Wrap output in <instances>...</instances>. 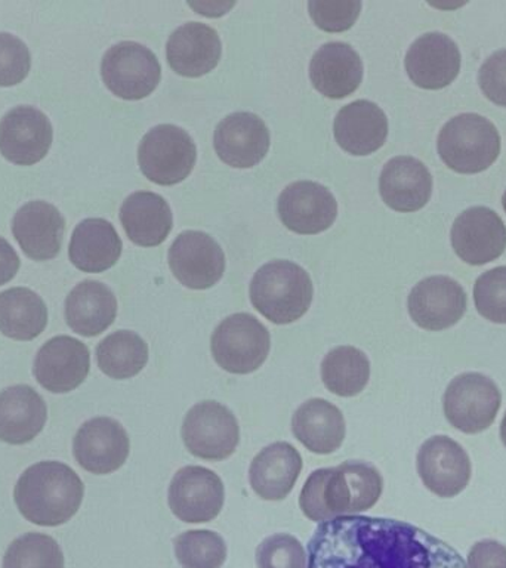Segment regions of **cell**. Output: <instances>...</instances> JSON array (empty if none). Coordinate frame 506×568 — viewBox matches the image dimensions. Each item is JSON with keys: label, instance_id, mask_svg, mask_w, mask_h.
<instances>
[{"label": "cell", "instance_id": "obj_1", "mask_svg": "<svg viewBox=\"0 0 506 568\" xmlns=\"http://www.w3.org/2000/svg\"><path fill=\"white\" fill-rule=\"evenodd\" d=\"M306 568H468L453 546L398 519L346 515L315 528Z\"/></svg>", "mask_w": 506, "mask_h": 568}, {"label": "cell", "instance_id": "obj_2", "mask_svg": "<svg viewBox=\"0 0 506 568\" xmlns=\"http://www.w3.org/2000/svg\"><path fill=\"white\" fill-rule=\"evenodd\" d=\"M382 490L384 479L375 466L350 460L314 470L302 487L300 506L311 521L324 523L373 508Z\"/></svg>", "mask_w": 506, "mask_h": 568}, {"label": "cell", "instance_id": "obj_3", "mask_svg": "<svg viewBox=\"0 0 506 568\" xmlns=\"http://www.w3.org/2000/svg\"><path fill=\"white\" fill-rule=\"evenodd\" d=\"M84 486L70 466L39 462L18 478L13 499L27 521L57 527L70 521L82 505Z\"/></svg>", "mask_w": 506, "mask_h": 568}, {"label": "cell", "instance_id": "obj_4", "mask_svg": "<svg viewBox=\"0 0 506 568\" xmlns=\"http://www.w3.org/2000/svg\"><path fill=\"white\" fill-rule=\"evenodd\" d=\"M313 293L308 273L291 261H273L262 265L249 287L252 305L274 324L300 320L310 310Z\"/></svg>", "mask_w": 506, "mask_h": 568}, {"label": "cell", "instance_id": "obj_5", "mask_svg": "<svg viewBox=\"0 0 506 568\" xmlns=\"http://www.w3.org/2000/svg\"><path fill=\"white\" fill-rule=\"evenodd\" d=\"M437 149L444 164L457 173H479L490 168L500 153V135L483 115L464 113L444 124Z\"/></svg>", "mask_w": 506, "mask_h": 568}, {"label": "cell", "instance_id": "obj_6", "mask_svg": "<svg viewBox=\"0 0 506 568\" xmlns=\"http://www.w3.org/2000/svg\"><path fill=\"white\" fill-rule=\"evenodd\" d=\"M270 348V332L247 313L230 315L212 333L213 359L233 375L256 372L269 357Z\"/></svg>", "mask_w": 506, "mask_h": 568}, {"label": "cell", "instance_id": "obj_7", "mask_svg": "<svg viewBox=\"0 0 506 568\" xmlns=\"http://www.w3.org/2000/svg\"><path fill=\"white\" fill-rule=\"evenodd\" d=\"M195 144L184 129L159 124L142 138L138 149L141 172L154 184L175 185L193 171Z\"/></svg>", "mask_w": 506, "mask_h": 568}, {"label": "cell", "instance_id": "obj_8", "mask_svg": "<svg viewBox=\"0 0 506 568\" xmlns=\"http://www.w3.org/2000/svg\"><path fill=\"white\" fill-rule=\"evenodd\" d=\"M502 394L482 373H464L448 384L443 397L444 415L465 434H478L495 422Z\"/></svg>", "mask_w": 506, "mask_h": 568}, {"label": "cell", "instance_id": "obj_9", "mask_svg": "<svg viewBox=\"0 0 506 568\" xmlns=\"http://www.w3.org/2000/svg\"><path fill=\"white\" fill-rule=\"evenodd\" d=\"M181 435L191 455L204 460H224L239 446L240 426L229 407L209 399L190 408Z\"/></svg>", "mask_w": 506, "mask_h": 568}, {"label": "cell", "instance_id": "obj_10", "mask_svg": "<svg viewBox=\"0 0 506 568\" xmlns=\"http://www.w3.org/2000/svg\"><path fill=\"white\" fill-rule=\"evenodd\" d=\"M101 75L115 97L136 101L158 88L162 70L158 57L149 48L135 42H120L102 58Z\"/></svg>", "mask_w": 506, "mask_h": 568}, {"label": "cell", "instance_id": "obj_11", "mask_svg": "<svg viewBox=\"0 0 506 568\" xmlns=\"http://www.w3.org/2000/svg\"><path fill=\"white\" fill-rule=\"evenodd\" d=\"M224 500L220 475L204 466H184L172 478L168 490L172 514L189 524L212 521L220 515Z\"/></svg>", "mask_w": 506, "mask_h": 568}, {"label": "cell", "instance_id": "obj_12", "mask_svg": "<svg viewBox=\"0 0 506 568\" xmlns=\"http://www.w3.org/2000/svg\"><path fill=\"white\" fill-rule=\"evenodd\" d=\"M169 266L185 287L206 291L224 275L225 255L211 235L202 231H185L169 248Z\"/></svg>", "mask_w": 506, "mask_h": 568}, {"label": "cell", "instance_id": "obj_13", "mask_svg": "<svg viewBox=\"0 0 506 568\" xmlns=\"http://www.w3.org/2000/svg\"><path fill=\"white\" fill-rule=\"evenodd\" d=\"M416 465L424 486L438 497H455L468 486V453L446 435L426 439L417 452Z\"/></svg>", "mask_w": 506, "mask_h": 568}, {"label": "cell", "instance_id": "obj_14", "mask_svg": "<svg viewBox=\"0 0 506 568\" xmlns=\"http://www.w3.org/2000/svg\"><path fill=\"white\" fill-rule=\"evenodd\" d=\"M452 246L469 265H484L497 260L506 248V226L492 209L474 206L453 222Z\"/></svg>", "mask_w": 506, "mask_h": 568}, {"label": "cell", "instance_id": "obj_15", "mask_svg": "<svg viewBox=\"0 0 506 568\" xmlns=\"http://www.w3.org/2000/svg\"><path fill=\"white\" fill-rule=\"evenodd\" d=\"M52 138L51 122L34 106H16L0 120V153L20 166H31L47 158Z\"/></svg>", "mask_w": 506, "mask_h": 568}, {"label": "cell", "instance_id": "obj_16", "mask_svg": "<svg viewBox=\"0 0 506 568\" xmlns=\"http://www.w3.org/2000/svg\"><path fill=\"white\" fill-rule=\"evenodd\" d=\"M131 452L126 429L111 417H93L75 434L73 453L88 473L107 475L122 468Z\"/></svg>", "mask_w": 506, "mask_h": 568}, {"label": "cell", "instance_id": "obj_17", "mask_svg": "<svg viewBox=\"0 0 506 568\" xmlns=\"http://www.w3.org/2000/svg\"><path fill=\"white\" fill-rule=\"evenodd\" d=\"M466 293L456 280L433 275L422 280L408 295V314L425 331H444L455 326L466 313Z\"/></svg>", "mask_w": 506, "mask_h": 568}, {"label": "cell", "instance_id": "obj_18", "mask_svg": "<svg viewBox=\"0 0 506 568\" xmlns=\"http://www.w3.org/2000/svg\"><path fill=\"white\" fill-rule=\"evenodd\" d=\"M91 368L88 346L71 336H55L39 349L34 377L53 394L70 393L82 385Z\"/></svg>", "mask_w": 506, "mask_h": 568}, {"label": "cell", "instance_id": "obj_19", "mask_svg": "<svg viewBox=\"0 0 506 568\" xmlns=\"http://www.w3.org/2000/svg\"><path fill=\"white\" fill-rule=\"evenodd\" d=\"M279 216L293 233L318 234L335 222L337 203L318 182L297 181L280 194Z\"/></svg>", "mask_w": 506, "mask_h": 568}, {"label": "cell", "instance_id": "obj_20", "mask_svg": "<svg viewBox=\"0 0 506 568\" xmlns=\"http://www.w3.org/2000/svg\"><path fill=\"white\" fill-rule=\"evenodd\" d=\"M461 62L459 48L448 36L426 33L408 48L404 65L416 87L437 91L457 78Z\"/></svg>", "mask_w": 506, "mask_h": 568}, {"label": "cell", "instance_id": "obj_21", "mask_svg": "<svg viewBox=\"0 0 506 568\" xmlns=\"http://www.w3.org/2000/svg\"><path fill=\"white\" fill-rule=\"evenodd\" d=\"M213 145L217 158L229 166L253 168L269 153V128L256 114H230L217 124Z\"/></svg>", "mask_w": 506, "mask_h": 568}, {"label": "cell", "instance_id": "obj_22", "mask_svg": "<svg viewBox=\"0 0 506 568\" xmlns=\"http://www.w3.org/2000/svg\"><path fill=\"white\" fill-rule=\"evenodd\" d=\"M65 221L53 204L36 200L18 209L12 233L30 260H53L61 251Z\"/></svg>", "mask_w": 506, "mask_h": 568}, {"label": "cell", "instance_id": "obj_23", "mask_svg": "<svg viewBox=\"0 0 506 568\" xmlns=\"http://www.w3.org/2000/svg\"><path fill=\"white\" fill-rule=\"evenodd\" d=\"M380 193L386 206L394 211L416 212L429 202L433 176L421 160L398 155L382 169Z\"/></svg>", "mask_w": 506, "mask_h": 568}, {"label": "cell", "instance_id": "obj_24", "mask_svg": "<svg viewBox=\"0 0 506 568\" xmlns=\"http://www.w3.org/2000/svg\"><path fill=\"white\" fill-rule=\"evenodd\" d=\"M221 39L202 22H186L173 31L166 44L169 65L185 78L211 73L221 58Z\"/></svg>", "mask_w": 506, "mask_h": 568}, {"label": "cell", "instance_id": "obj_25", "mask_svg": "<svg viewBox=\"0 0 506 568\" xmlns=\"http://www.w3.org/2000/svg\"><path fill=\"white\" fill-rule=\"evenodd\" d=\"M302 470V457L292 444L279 442L262 448L249 466V483L261 499H286Z\"/></svg>", "mask_w": 506, "mask_h": 568}, {"label": "cell", "instance_id": "obj_26", "mask_svg": "<svg viewBox=\"0 0 506 568\" xmlns=\"http://www.w3.org/2000/svg\"><path fill=\"white\" fill-rule=\"evenodd\" d=\"M310 79L322 95L342 100L357 91L362 83V58L350 44H323L310 62Z\"/></svg>", "mask_w": 506, "mask_h": 568}, {"label": "cell", "instance_id": "obj_27", "mask_svg": "<svg viewBox=\"0 0 506 568\" xmlns=\"http://www.w3.org/2000/svg\"><path fill=\"white\" fill-rule=\"evenodd\" d=\"M337 144L346 153L368 155L380 150L388 136V119L375 102L358 100L342 106L333 124Z\"/></svg>", "mask_w": 506, "mask_h": 568}, {"label": "cell", "instance_id": "obj_28", "mask_svg": "<svg viewBox=\"0 0 506 568\" xmlns=\"http://www.w3.org/2000/svg\"><path fill=\"white\" fill-rule=\"evenodd\" d=\"M47 403L29 385H13L0 393V442L20 446L42 433Z\"/></svg>", "mask_w": 506, "mask_h": 568}, {"label": "cell", "instance_id": "obj_29", "mask_svg": "<svg viewBox=\"0 0 506 568\" xmlns=\"http://www.w3.org/2000/svg\"><path fill=\"white\" fill-rule=\"evenodd\" d=\"M292 433L315 455H331L345 439L344 413L327 399L311 398L296 408L292 417Z\"/></svg>", "mask_w": 506, "mask_h": 568}, {"label": "cell", "instance_id": "obj_30", "mask_svg": "<svg viewBox=\"0 0 506 568\" xmlns=\"http://www.w3.org/2000/svg\"><path fill=\"white\" fill-rule=\"evenodd\" d=\"M118 300L104 283L84 280L65 300V320L71 331L84 337L101 335L114 323Z\"/></svg>", "mask_w": 506, "mask_h": 568}, {"label": "cell", "instance_id": "obj_31", "mask_svg": "<svg viewBox=\"0 0 506 568\" xmlns=\"http://www.w3.org/2000/svg\"><path fill=\"white\" fill-rule=\"evenodd\" d=\"M122 240L109 221L89 217L80 222L71 235V264L83 273H104L122 255Z\"/></svg>", "mask_w": 506, "mask_h": 568}, {"label": "cell", "instance_id": "obj_32", "mask_svg": "<svg viewBox=\"0 0 506 568\" xmlns=\"http://www.w3.org/2000/svg\"><path fill=\"white\" fill-rule=\"evenodd\" d=\"M120 221L131 242L142 247L162 244L172 230V211L162 195L138 191L120 207Z\"/></svg>", "mask_w": 506, "mask_h": 568}, {"label": "cell", "instance_id": "obj_33", "mask_svg": "<svg viewBox=\"0 0 506 568\" xmlns=\"http://www.w3.org/2000/svg\"><path fill=\"white\" fill-rule=\"evenodd\" d=\"M48 324V308L38 293L12 287L0 293V332L16 341H33Z\"/></svg>", "mask_w": 506, "mask_h": 568}, {"label": "cell", "instance_id": "obj_34", "mask_svg": "<svg viewBox=\"0 0 506 568\" xmlns=\"http://www.w3.org/2000/svg\"><path fill=\"white\" fill-rule=\"evenodd\" d=\"M322 381L332 394L355 397L371 379V362L367 355L354 346H337L323 358Z\"/></svg>", "mask_w": 506, "mask_h": 568}, {"label": "cell", "instance_id": "obj_35", "mask_svg": "<svg viewBox=\"0 0 506 568\" xmlns=\"http://www.w3.org/2000/svg\"><path fill=\"white\" fill-rule=\"evenodd\" d=\"M97 362L111 379H131L149 362V346L135 332H114L98 344Z\"/></svg>", "mask_w": 506, "mask_h": 568}, {"label": "cell", "instance_id": "obj_36", "mask_svg": "<svg viewBox=\"0 0 506 568\" xmlns=\"http://www.w3.org/2000/svg\"><path fill=\"white\" fill-rule=\"evenodd\" d=\"M3 568H64V554L53 537L27 532L9 545Z\"/></svg>", "mask_w": 506, "mask_h": 568}, {"label": "cell", "instance_id": "obj_37", "mask_svg": "<svg viewBox=\"0 0 506 568\" xmlns=\"http://www.w3.org/2000/svg\"><path fill=\"white\" fill-rule=\"evenodd\" d=\"M173 545L182 568H221L226 561L225 541L212 530L182 532Z\"/></svg>", "mask_w": 506, "mask_h": 568}, {"label": "cell", "instance_id": "obj_38", "mask_svg": "<svg viewBox=\"0 0 506 568\" xmlns=\"http://www.w3.org/2000/svg\"><path fill=\"white\" fill-rule=\"evenodd\" d=\"M474 302L482 317L506 324V266L479 275L474 284Z\"/></svg>", "mask_w": 506, "mask_h": 568}, {"label": "cell", "instance_id": "obj_39", "mask_svg": "<svg viewBox=\"0 0 506 568\" xmlns=\"http://www.w3.org/2000/svg\"><path fill=\"white\" fill-rule=\"evenodd\" d=\"M257 568H306V554L295 536L279 532L266 537L256 549Z\"/></svg>", "mask_w": 506, "mask_h": 568}, {"label": "cell", "instance_id": "obj_40", "mask_svg": "<svg viewBox=\"0 0 506 568\" xmlns=\"http://www.w3.org/2000/svg\"><path fill=\"white\" fill-rule=\"evenodd\" d=\"M308 11L314 24L328 33L350 30L357 21L362 2L358 0H313Z\"/></svg>", "mask_w": 506, "mask_h": 568}, {"label": "cell", "instance_id": "obj_41", "mask_svg": "<svg viewBox=\"0 0 506 568\" xmlns=\"http://www.w3.org/2000/svg\"><path fill=\"white\" fill-rule=\"evenodd\" d=\"M31 55L27 44L11 33H0V87H16L29 75Z\"/></svg>", "mask_w": 506, "mask_h": 568}, {"label": "cell", "instance_id": "obj_42", "mask_svg": "<svg viewBox=\"0 0 506 568\" xmlns=\"http://www.w3.org/2000/svg\"><path fill=\"white\" fill-rule=\"evenodd\" d=\"M478 84L487 100L506 106V49L487 58L478 71Z\"/></svg>", "mask_w": 506, "mask_h": 568}, {"label": "cell", "instance_id": "obj_43", "mask_svg": "<svg viewBox=\"0 0 506 568\" xmlns=\"http://www.w3.org/2000/svg\"><path fill=\"white\" fill-rule=\"evenodd\" d=\"M468 568H506V546L492 539L477 541L469 550Z\"/></svg>", "mask_w": 506, "mask_h": 568}, {"label": "cell", "instance_id": "obj_44", "mask_svg": "<svg viewBox=\"0 0 506 568\" xmlns=\"http://www.w3.org/2000/svg\"><path fill=\"white\" fill-rule=\"evenodd\" d=\"M20 270V256L7 240L0 237V286L11 282Z\"/></svg>", "mask_w": 506, "mask_h": 568}, {"label": "cell", "instance_id": "obj_45", "mask_svg": "<svg viewBox=\"0 0 506 568\" xmlns=\"http://www.w3.org/2000/svg\"><path fill=\"white\" fill-rule=\"evenodd\" d=\"M500 438H502V442H504L505 447H506V413H505L504 419H502V424H500Z\"/></svg>", "mask_w": 506, "mask_h": 568}, {"label": "cell", "instance_id": "obj_46", "mask_svg": "<svg viewBox=\"0 0 506 568\" xmlns=\"http://www.w3.org/2000/svg\"><path fill=\"white\" fill-rule=\"evenodd\" d=\"M502 204H504V209L506 212V191H505L504 195H502Z\"/></svg>", "mask_w": 506, "mask_h": 568}]
</instances>
